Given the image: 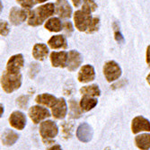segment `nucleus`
Wrapping results in <instances>:
<instances>
[{
  "mask_svg": "<svg viewBox=\"0 0 150 150\" xmlns=\"http://www.w3.org/2000/svg\"><path fill=\"white\" fill-rule=\"evenodd\" d=\"M54 13H55V4L47 3L45 5H42L39 7L30 11L28 17V24L33 27L42 25L46 20H49Z\"/></svg>",
  "mask_w": 150,
  "mask_h": 150,
  "instance_id": "f257e3e1",
  "label": "nucleus"
},
{
  "mask_svg": "<svg viewBox=\"0 0 150 150\" xmlns=\"http://www.w3.org/2000/svg\"><path fill=\"white\" fill-rule=\"evenodd\" d=\"M22 85V75L19 74H11L6 70L2 74L1 77V86L3 90L11 93L16 90L19 89Z\"/></svg>",
  "mask_w": 150,
  "mask_h": 150,
  "instance_id": "f03ea898",
  "label": "nucleus"
},
{
  "mask_svg": "<svg viewBox=\"0 0 150 150\" xmlns=\"http://www.w3.org/2000/svg\"><path fill=\"white\" fill-rule=\"evenodd\" d=\"M92 20H93V17H92L91 13H86L82 9L76 11L74 13L75 26L79 32L86 33L90 27Z\"/></svg>",
  "mask_w": 150,
  "mask_h": 150,
  "instance_id": "7ed1b4c3",
  "label": "nucleus"
},
{
  "mask_svg": "<svg viewBox=\"0 0 150 150\" xmlns=\"http://www.w3.org/2000/svg\"><path fill=\"white\" fill-rule=\"evenodd\" d=\"M103 75L108 82L116 81L121 76V69L120 65L114 60L107 61L103 66Z\"/></svg>",
  "mask_w": 150,
  "mask_h": 150,
  "instance_id": "20e7f679",
  "label": "nucleus"
},
{
  "mask_svg": "<svg viewBox=\"0 0 150 150\" xmlns=\"http://www.w3.org/2000/svg\"><path fill=\"white\" fill-rule=\"evenodd\" d=\"M59 133L57 124L52 120H45L40 125V134L43 139H50L55 138Z\"/></svg>",
  "mask_w": 150,
  "mask_h": 150,
  "instance_id": "39448f33",
  "label": "nucleus"
},
{
  "mask_svg": "<svg viewBox=\"0 0 150 150\" xmlns=\"http://www.w3.org/2000/svg\"><path fill=\"white\" fill-rule=\"evenodd\" d=\"M29 13H30V11L25 8H23V7L20 8V7L13 6L10 10V13H9L10 23L13 25L18 26V25L22 24L23 22H25L27 17H29Z\"/></svg>",
  "mask_w": 150,
  "mask_h": 150,
  "instance_id": "423d86ee",
  "label": "nucleus"
},
{
  "mask_svg": "<svg viewBox=\"0 0 150 150\" xmlns=\"http://www.w3.org/2000/svg\"><path fill=\"white\" fill-rule=\"evenodd\" d=\"M24 65V59L22 54L12 56L6 64V71L11 74H19Z\"/></svg>",
  "mask_w": 150,
  "mask_h": 150,
  "instance_id": "0eeeda50",
  "label": "nucleus"
},
{
  "mask_svg": "<svg viewBox=\"0 0 150 150\" xmlns=\"http://www.w3.org/2000/svg\"><path fill=\"white\" fill-rule=\"evenodd\" d=\"M55 13L59 18H70L72 15V7L67 0H57L55 3Z\"/></svg>",
  "mask_w": 150,
  "mask_h": 150,
  "instance_id": "6e6552de",
  "label": "nucleus"
},
{
  "mask_svg": "<svg viewBox=\"0 0 150 150\" xmlns=\"http://www.w3.org/2000/svg\"><path fill=\"white\" fill-rule=\"evenodd\" d=\"M29 116L34 123L37 124V123H39V122L42 121V120L49 118L50 116V112L47 110L46 108L36 105V106H33L30 108Z\"/></svg>",
  "mask_w": 150,
  "mask_h": 150,
  "instance_id": "1a4fd4ad",
  "label": "nucleus"
},
{
  "mask_svg": "<svg viewBox=\"0 0 150 150\" xmlns=\"http://www.w3.org/2000/svg\"><path fill=\"white\" fill-rule=\"evenodd\" d=\"M82 62H83V56H82V54L76 50H72L69 52L67 69L70 72L75 71L81 66Z\"/></svg>",
  "mask_w": 150,
  "mask_h": 150,
  "instance_id": "9d476101",
  "label": "nucleus"
},
{
  "mask_svg": "<svg viewBox=\"0 0 150 150\" xmlns=\"http://www.w3.org/2000/svg\"><path fill=\"white\" fill-rule=\"evenodd\" d=\"M69 53L66 51H53L50 53V62L54 67H67Z\"/></svg>",
  "mask_w": 150,
  "mask_h": 150,
  "instance_id": "9b49d317",
  "label": "nucleus"
},
{
  "mask_svg": "<svg viewBox=\"0 0 150 150\" xmlns=\"http://www.w3.org/2000/svg\"><path fill=\"white\" fill-rule=\"evenodd\" d=\"M131 130L134 134L141 131H150V121L142 116L135 117L131 123Z\"/></svg>",
  "mask_w": 150,
  "mask_h": 150,
  "instance_id": "f8f14e48",
  "label": "nucleus"
},
{
  "mask_svg": "<svg viewBox=\"0 0 150 150\" xmlns=\"http://www.w3.org/2000/svg\"><path fill=\"white\" fill-rule=\"evenodd\" d=\"M94 78H95L94 67L89 64L82 67L77 75V79L81 83H89V82L94 80Z\"/></svg>",
  "mask_w": 150,
  "mask_h": 150,
  "instance_id": "ddd939ff",
  "label": "nucleus"
},
{
  "mask_svg": "<svg viewBox=\"0 0 150 150\" xmlns=\"http://www.w3.org/2000/svg\"><path fill=\"white\" fill-rule=\"evenodd\" d=\"M9 123L13 128L22 130L26 125V116L22 112H13L9 117Z\"/></svg>",
  "mask_w": 150,
  "mask_h": 150,
  "instance_id": "4468645a",
  "label": "nucleus"
},
{
  "mask_svg": "<svg viewBox=\"0 0 150 150\" xmlns=\"http://www.w3.org/2000/svg\"><path fill=\"white\" fill-rule=\"evenodd\" d=\"M93 129L92 127L86 123V122H84L81 125H79V127L77 128L76 130V137L77 139L82 141V142H89L92 138H93Z\"/></svg>",
  "mask_w": 150,
  "mask_h": 150,
  "instance_id": "2eb2a0df",
  "label": "nucleus"
},
{
  "mask_svg": "<svg viewBox=\"0 0 150 150\" xmlns=\"http://www.w3.org/2000/svg\"><path fill=\"white\" fill-rule=\"evenodd\" d=\"M52 115L58 120H62L66 117L67 112V106L64 98H59L57 103L51 107Z\"/></svg>",
  "mask_w": 150,
  "mask_h": 150,
  "instance_id": "dca6fc26",
  "label": "nucleus"
},
{
  "mask_svg": "<svg viewBox=\"0 0 150 150\" xmlns=\"http://www.w3.org/2000/svg\"><path fill=\"white\" fill-rule=\"evenodd\" d=\"M48 45L52 50H66L67 49V39L64 35H54L48 42Z\"/></svg>",
  "mask_w": 150,
  "mask_h": 150,
  "instance_id": "f3484780",
  "label": "nucleus"
},
{
  "mask_svg": "<svg viewBox=\"0 0 150 150\" xmlns=\"http://www.w3.org/2000/svg\"><path fill=\"white\" fill-rule=\"evenodd\" d=\"M49 48L44 43H36L33 49V56L35 59L42 61L49 55Z\"/></svg>",
  "mask_w": 150,
  "mask_h": 150,
  "instance_id": "a211bd4d",
  "label": "nucleus"
},
{
  "mask_svg": "<svg viewBox=\"0 0 150 150\" xmlns=\"http://www.w3.org/2000/svg\"><path fill=\"white\" fill-rule=\"evenodd\" d=\"M45 29H47L49 32L51 33H59L61 30H63V23H61V20L59 17H51L44 24Z\"/></svg>",
  "mask_w": 150,
  "mask_h": 150,
  "instance_id": "6ab92c4d",
  "label": "nucleus"
},
{
  "mask_svg": "<svg viewBox=\"0 0 150 150\" xmlns=\"http://www.w3.org/2000/svg\"><path fill=\"white\" fill-rule=\"evenodd\" d=\"M58 99L50 93H42L39 94L35 98V102L39 104H43L48 107H53L57 103Z\"/></svg>",
  "mask_w": 150,
  "mask_h": 150,
  "instance_id": "aec40b11",
  "label": "nucleus"
},
{
  "mask_svg": "<svg viewBox=\"0 0 150 150\" xmlns=\"http://www.w3.org/2000/svg\"><path fill=\"white\" fill-rule=\"evenodd\" d=\"M98 101L95 97L88 96V95H83L80 101V108L83 112H89L97 105Z\"/></svg>",
  "mask_w": 150,
  "mask_h": 150,
  "instance_id": "412c9836",
  "label": "nucleus"
},
{
  "mask_svg": "<svg viewBox=\"0 0 150 150\" xmlns=\"http://www.w3.org/2000/svg\"><path fill=\"white\" fill-rule=\"evenodd\" d=\"M19 139V136L16 132L12 129H6L2 133V143L5 146H12L15 144Z\"/></svg>",
  "mask_w": 150,
  "mask_h": 150,
  "instance_id": "4be33fe9",
  "label": "nucleus"
},
{
  "mask_svg": "<svg viewBox=\"0 0 150 150\" xmlns=\"http://www.w3.org/2000/svg\"><path fill=\"white\" fill-rule=\"evenodd\" d=\"M135 143L141 150H148L150 148V134L145 133L138 135L135 138Z\"/></svg>",
  "mask_w": 150,
  "mask_h": 150,
  "instance_id": "5701e85b",
  "label": "nucleus"
},
{
  "mask_svg": "<svg viewBox=\"0 0 150 150\" xmlns=\"http://www.w3.org/2000/svg\"><path fill=\"white\" fill-rule=\"evenodd\" d=\"M80 93L83 95H88L92 97H97L100 96L101 90L97 85H91V86H86L80 89Z\"/></svg>",
  "mask_w": 150,
  "mask_h": 150,
  "instance_id": "b1692460",
  "label": "nucleus"
},
{
  "mask_svg": "<svg viewBox=\"0 0 150 150\" xmlns=\"http://www.w3.org/2000/svg\"><path fill=\"white\" fill-rule=\"evenodd\" d=\"M82 112L83 111L81 108H79L77 103L74 99H71L69 101V117L73 119H78L80 118Z\"/></svg>",
  "mask_w": 150,
  "mask_h": 150,
  "instance_id": "393cba45",
  "label": "nucleus"
},
{
  "mask_svg": "<svg viewBox=\"0 0 150 150\" xmlns=\"http://www.w3.org/2000/svg\"><path fill=\"white\" fill-rule=\"evenodd\" d=\"M98 6L95 3L94 0H83V5H82V10L92 13L97 9Z\"/></svg>",
  "mask_w": 150,
  "mask_h": 150,
  "instance_id": "a878e982",
  "label": "nucleus"
},
{
  "mask_svg": "<svg viewBox=\"0 0 150 150\" xmlns=\"http://www.w3.org/2000/svg\"><path fill=\"white\" fill-rule=\"evenodd\" d=\"M61 128H62L63 137L65 139H69V138H71L72 133H73V129H74V124L71 123V122L66 121V122H64V123L62 124Z\"/></svg>",
  "mask_w": 150,
  "mask_h": 150,
  "instance_id": "bb28decb",
  "label": "nucleus"
},
{
  "mask_svg": "<svg viewBox=\"0 0 150 150\" xmlns=\"http://www.w3.org/2000/svg\"><path fill=\"white\" fill-rule=\"evenodd\" d=\"M100 28V19L98 17H93L92 23L90 24L89 29L87 30L86 33H96Z\"/></svg>",
  "mask_w": 150,
  "mask_h": 150,
  "instance_id": "cd10ccee",
  "label": "nucleus"
},
{
  "mask_svg": "<svg viewBox=\"0 0 150 150\" xmlns=\"http://www.w3.org/2000/svg\"><path fill=\"white\" fill-rule=\"evenodd\" d=\"M16 2L23 7L27 10H30L35 4V0H16Z\"/></svg>",
  "mask_w": 150,
  "mask_h": 150,
  "instance_id": "c85d7f7f",
  "label": "nucleus"
},
{
  "mask_svg": "<svg viewBox=\"0 0 150 150\" xmlns=\"http://www.w3.org/2000/svg\"><path fill=\"white\" fill-rule=\"evenodd\" d=\"M63 31L67 37H70L74 32V27L71 22L67 21L63 23Z\"/></svg>",
  "mask_w": 150,
  "mask_h": 150,
  "instance_id": "c756f323",
  "label": "nucleus"
},
{
  "mask_svg": "<svg viewBox=\"0 0 150 150\" xmlns=\"http://www.w3.org/2000/svg\"><path fill=\"white\" fill-rule=\"evenodd\" d=\"M0 33H1L2 36H7L8 33H10V28H9V23L6 21H1L0 23Z\"/></svg>",
  "mask_w": 150,
  "mask_h": 150,
  "instance_id": "7c9ffc66",
  "label": "nucleus"
},
{
  "mask_svg": "<svg viewBox=\"0 0 150 150\" xmlns=\"http://www.w3.org/2000/svg\"><path fill=\"white\" fill-rule=\"evenodd\" d=\"M28 96H24V95H23V96L19 97L17 99V104L20 108L22 109H25V107L27 106V103H28Z\"/></svg>",
  "mask_w": 150,
  "mask_h": 150,
  "instance_id": "2f4dec72",
  "label": "nucleus"
},
{
  "mask_svg": "<svg viewBox=\"0 0 150 150\" xmlns=\"http://www.w3.org/2000/svg\"><path fill=\"white\" fill-rule=\"evenodd\" d=\"M146 62L150 67V45L147 46L146 48Z\"/></svg>",
  "mask_w": 150,
  "mask_h": 150,
  "instance_id": "473e14b6",
  "label": "nucleus"
},
{
  "mask_svg": "<svg viewBox=\"0 0 150 150\" xmlns=\"http://www.w3.org/2000/svg\"><path fill=\"white\" fill-rule=\"evenodd\" d=\"M48 150H63V149L61 148V146L59 145H54L53 146L50 147Z\"/></svg>",
  "mask_w": 150,
  "mask_h": 150,
  "instance_id": "72a5a7b5",
  "label": "nucleus"
},
{
  "mask_svg": "<svg viewBox=\"0 0 150 150\" xmlns=\"http://www.w3.org/2000/svg\"><path fill=\"white\" fill-rule=\"evenodd\" d=\"M71 1H72L73 5H74L76 7H78V6L81 5V3H82V0H71Z\"/></svg>",
  "mask_w": 150,
  "mask_h": 150,
  "instance_id": "f704fd0d",
  "label": "nucleus"
},
{
  "mask_svg": "<svg viewBox=\"0 0 150 150\" xmlns=\"http://www.w3.org/2000/svg\"><path fill=\"white\" fill-rule=\"evenodd\" d=\"M36 1V4H42V3H44V2H46V1H48V0H35Z\"/></svg>",
  "mask_w": 150,
  "mask_h": 150,
  "instance_id": "c9c22d12",
  "label": "nucleus"
},
{
  "mask_svg": "<svg viewBox=\"0 0 150 150\" xmlns=\"http://www.w3.org/2000/svg\"><path fill=\"white\" fill-rule=\"evenodd\" d=\"M146 81H147V83H148L149 86H150V73H149V75L146 76Z\"/></svg>",
  "mask_w": 150,
  "mask_h": 150,
  "instance_id": "e433bc0d",
  "label": "nucleus"
},
{
  "mask_svg": "<svg viewBox=\"0 0 150 150\" xmlns=\"http://www.w3.org/2000/svg\"><path fill=\"white\" fill-rule=\"evenodd\" d=\"M105 150H111V149H110V148H106Z\"/></svg>",
  "mask_w": 150,
  "mask_h": 150,
  "instance_id": "4c0bfd02",
  "label": "nucleus"
}]
</instances>
